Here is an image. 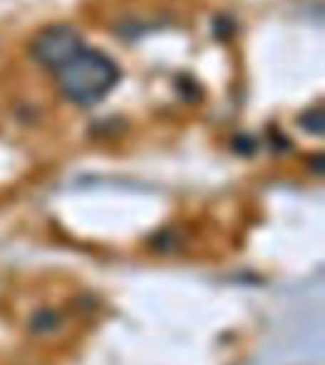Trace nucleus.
Masks as SVG:
<instances>
[{"instance_id":"f257e3e1","label":"nucleus","mask_w":325,"mask_h":365,"mask_svg":"<svg viewBox=\"0 0 325 365\" xmlns=\"http://www.w3.org/2000/svg\"><path fill=\"white\" fill-rule=\"evenodd\" d=\"M65 96L82 107L101 101L118 82V67L110 57L97 50L82 48L76 56L56 71Z\"/></svg>"},{"instance_id":"f03ea898","label":"nucleus","mask_w":325,"mask_h":365,"mask_svg":"<svg viewBox=\"0 0 325 365\" xmlns=\"http://www.w3.org/2000/svg\"><path fill=\"white\" fill-rule=\"evenodd\" d=\"M82 48H84V42L73 27L53 25V27L42 31L34 38L31 51L40 65H44L56 73L65 63L71 61Z\"/></svg>"}]
</instances>
